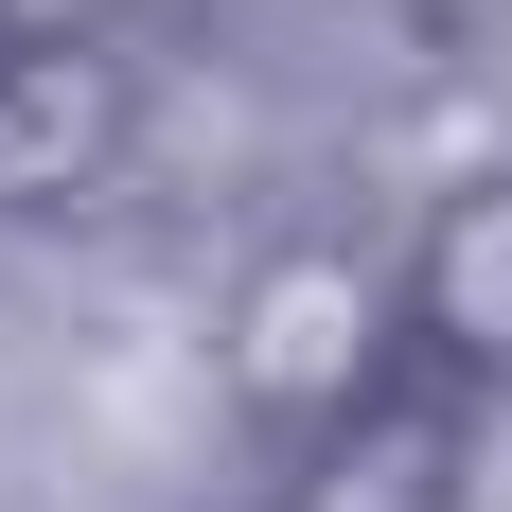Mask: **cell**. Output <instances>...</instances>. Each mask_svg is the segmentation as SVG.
<instances>
[{"mask_svg": "<svg viewBox=\"0 0 512 512\" xmlns=\"http://www.w3.org/2000/svg\"><path fill=\"white\" fill-rule=\"evenodd\" d=\"M424 336H407V265H371L354 230H283V248H248V283H230V318H212V389L301 460L318 424H354L371 389H407Z\"/></svg>", "mask_w": 512, "mask_h": 512, "instance_id": "6da1fadb", "label": "cell"}, {"mask_svg": "<svg viewBox=\"0 0 512 512\" xmlns=\"http://www.w3.org/2000/svg\"><path fill=\"white\" fill-rule=\"evenodd\" d=\"M124 159H142V71L71 18H18L0 36V212H89Z\"/></svg>", "mask_w": 512, "mask_h": 512, "instance_id": "7a4b0ae2", "label": "cell"}, {"mask_svg": "<svg viewBox=\"0 0 512 512\" xmlns=\"http://www.w3.org/2000/svg\"><path fill=\"white\" fill-rule=\"evenodd\" d=\"M460 495H477V389L460 371L371 389L354 424H318L283 460V512H460Z\"/></svg>", "mask_w": 512, "mask_h": 512, "instance_id": "3957f363", "label": "cell"}, {"mask_svg": "<svg viewBox=\"0 0 512 512\" xmlns=\"http://www.w3.org/2000/svg\"><path fill=\"white\" fill-rule=\"evenodd\" d=\"M407 336L424 371H460V389H512V159L442 177L407 230Z\"/></svg>", "mask_w": 512, "mask_h": 512, "instance_id": "277c9868", "label": "cell"}]
</instances>
